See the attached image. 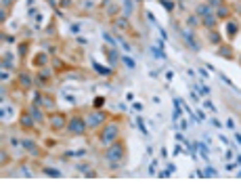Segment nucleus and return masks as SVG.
<instances>
[{
	"label": "nucleus",
	"mask_w": 241,
	"mask_h": 189,
	"mask_svg": "<svg viewBox=\"0 0 241 189\" xmlns=\"http://www.w3.org/2000/svg\"><path fill=\"white\" fill-rule=\"evenodd\" d=\"M105 158L109 160V162H111L113 166H115L117 162H119V160L124 158V145H122V143H115V145H111L109 149H107V153H105Z\"/></svg>",
	"instance_id": "1"
},
{
	"label": "nucleus",
	"mask_w": 241,
	"mask_h": 189,
	"mask_svg": "<svg viewBox=\"0 0 241 189\" xmlns=\"http://www.w3.org/2000/svg\"><path fill=\"white\" fill-rule=\"evenodd\" d=\"M67 128H69V132H73V134H84L86 132V122L82 118H71L69 120V124H67Z\"/></svg>",
	"instance_id": "2"
},
{
	"label": "nucleus",
	"mask_w": 241,
	"mask_h": 189,
	"mask_svg": "<svg viewBox=\"0 0 241 189\" xmlns=\"http://www.w3.org/2000/svg\"><path fill=\"white\" fill-rule=\"evenodd\" d=\"M117 124H109V126H105V130H103V134H101V141L103 143H113L115 141V137H117Z\"/></svg>",
	"instance_id": "3"
},
{
	"label": "nucleus",
	"mask_w": 241,
	"mask_h": 189,
	"mask_svg": "<svg viewBox=\"0 0 241 189\" xmlns=\"http://www.w3.org/2000/svg\"><path fill=\"white\" fill-rule=\"evenodd\" d=\"M185 40H187V42H189V44L193 46V51H199V44L195 42V40H193V36H191L189 32H185Z\"/></svg>",
	"instance_id": "4"
},
{
	"label": "nucleus",
	"mask_w": 241,
	"mask_h": 189,
	"mask_svg": "<svg viewBox=\"0 0 241 189\" xmlns=\"http://www.w3.org/2000/svg\"><path fill=\"white\" fill-rule=\"evenodd\" d=\"M90 118H92V120H88V124H90V126H97V124L103 120V113H92Z\"/></svg>",
	"instance_id": "5"
},
{
	"label": "nucleus",
	"mask_w": 241,
	"mask_h": 189,
	"mask_svg": "<svg viewBox=\"0 0 241 189\" xmlns=\"http://www.w3.org/2000/svg\"><path fill=\"white\" fill-rule=\"evenodd\" d=\"M63 126V118L61 116H55L52 118V128H61Z\"/></svg>",
	"instance_id": "6"
},
{
	"label": "nucleus",
	"mask_w": 241,
	"mask_h": 189,
	"mask_svg": "<svg viewBox=\"0 0 241 189\" xmlns=\"http://www.w3.org/2000/svg\"><path fill=\"white\" fill-rule=\"evenodd\" d=\"M44 172L48 174V177H61V172H59V170H52V168H44Z\"/></svg>",
	"instance_id": "7"
},
{
	"label": "nucleus",
	"mask_w": 241,
	"mask_h": 189,
	"mask_svg": "<svg viewBox=\"0 0 241 189\" xmlns=\"http://www.w3.org/2000/svg\"><path fill=\"white\" fill-rule=\"evenodd\" d=\"M95 70H97L99 74H109V72H111L109 67H107V70H105V67H103V65H99V63H95Z\"/></svg>",
	"instance_id": "8"
},
{
	"label": "nucleus",
	"mask_w": 241,
	"mask_h": 189,
	"mask_svg": "<svg viewBox=\"0 0 241 189\" xmlns=\"http://www.w3.org/2000/svg\"><path fill=\"white\" fill-rule=\"evenodd\" d=\"M23 147H25V149H32V151H36V145L32 143V141H23Z\"/></svg>",
	"instance_id": "9"
},
{
	"label": "nucleus",
	"mask_w": 241,
	"mask_h": 189,
	"mask_svg": "<svg viewBox=\"0 0 241 189\" xmlns=\"http://www.w3.org/2000/svg\"><path fill=\"white\" fill-rule=\"evenodd\" d=\"M122 61H124L126 65H128V67H130V70H132V67H134V61H132V59H130V57H122Z\"/></svg>",
	"instance_id": "10"
},
{
	"label": "nucleus",
	"mask_w": 241,
	"mask_h": 189,
	"mask_svg": "<svg viewBox=\"0 0 241 189\" xmlns=\"http://www.w3.org/2000/svg\"><path fill=\"white\" fill-rule=\"evenodd\" d=\"M199 15L207 17V15H210V9H207V6H199Z\"/></svg>",
	"instance_id": "11"
},
{
	"label": "nucleus",
	"mask_w": 241,
	"mask_h": 189,
	"mask_svg": "<svg viewBox=\"0 0 241 189\" xmlns=\"http://www.w3.org/2000/svg\"><path fill=\"white\" fill-rule=\"evenodd\" d=\"M136 122H138V128H140V132H143V134H147V128H145V124H143V118H138Z\"/></svg>",
	"instance_id": "12"
},
{
	"label": "nucleus",
	"mask_w": 241,
	"mask_h": 189,
	"mask_svg": "<svg viewBox=\"0 0 241 189\" xmlns=\"http://www.w3.org/2000/svg\"><path fill=\"white\" fill-rule=\"evenodd\" d=\"M32 116H34V120L38 122V120H42V113H40L38 109H32Z\"/></svg>",
	"instance_id": "13"
},
{
	"label": "nucleus",
	"mask_w": 241,
	"mask_h": 189,
	"mask_svg": "<svg viewBox=\"0 0 241 189\" xmlns=\"http://www.w3.org/2000/svg\"><path fill=\"white\" fill-rule=\"evenodd\" d=\"M19 80H21V84H23V86H30V82H32V80H30V76H21Z\"/></svg>",
	"instance_id": "14"
},
{
	"label": "nucleus",
	"mask_w": 241,
	"mask_h": 189,
	"mask_svg": "<svg viewBox=\"0 0 241 189\" xmlns=\"http://www.w3.org/2000/svg\"><path fill=\"white\" fill-rule=\"evenodd\" d=\"M203 23H205V25H214V17H212V15L203 17Z\"/></svg>",
	"instance_id": "15"
},
{
	"label": "nucleus",
	"mask_w": 241,
	"mask_h": 189,
	"mask_svg": "<svg viewBox=\"0 0 241 189\" xmlns=\"http://www.w3.org/2000/svg\"><path fill=\"white\" fill-rule=\"evenodd\" d=\"M21 124H23V126H32V122H30V118H28V116H23V118H21Z\"/></svg>",
	"instance_id": "16"
},
{
	"label": "nucleus",
	"mask_w": 241,
	"mask_h": 189,
	"mask_svg": "<svg viewBox=\"0 0 241 189\" xmlns=\"http://www.w3.org/2000/svg\"><path fill=\"white\" fill-rule=\"evenodd\" d=\"M220 55H222V57H224V55L231 57V49H220Z\"/></svg>",
	"instance_id": "17"
},
{
	"label": "nucleus",
	"mask_w": 241,
	"mask_h": 189,
	"mask_svg": "<svg viewBox=\"0 0 241 189\" xmlns=\"http://www.w3.org/2000/svg\"><path fill=\"white\" fill-rule=\"evenodd\" d=\"M229 32H231V36H233V34L237 32V25H235V23H229Z\"/></svg>",
	"instance_id": "18"
},
{
	"label": "nucleus",
	"mask_w": 241,
	"mask_h": 189,
	"mask_svg": "<svg viewBox=\"0 0 241 189\" xmlns=\"http://www.w3.org/2000/svg\"><path fill=\"white\" fill-rule=\"evenodd\" d=\"M103 101H105L103 97H97V99H95V105H97V107H101V105H103Z\"/></svg>",
	"instance_id": "19"
},
{
	"label": "nucleus",
	"mask_w": 241,
	"mask_h": 189,
	"mask_svg": "<svg viewBox=\"0 0 241 189\" xmlns=\"http://www.w3.org/2000/svg\"><path fill=\"white\" fill-rule=\"evenodd\" d=\"M226 13H229L226 9H218V15H220V17H226Z\"/></svg>",
	"instance_id": "20"
},
{
	"label": "nucleus",
	"mask_w": 241,
	"mask_h": 189,
	"mask_svg": "<svg viewBox=\"0 0 241 189\" xmlns=\"http://www.w3.org/2000/svg\"><path fill=\"white\" fill-rule=\"evenodd\" d=\"M235 137H237V141H239V143H241V132H237V134H235Z\"/></svg>",
	"instance_id": "21"
},
{
	"label": "nucleus",
	"mask_w": 241,
	"mask_h": 189,
	"mask_svg": "<svg viewBox=\"0 0 241 189\" xmlns=\"http://www.w3.org/2000/svg\"><path fill=\"white\" fill-rule=\"evenodd\" d=\"M210 2H212V4H218V2H220V0H210Z\"/></svg>",
	"instance_id": "22"
}]
</instances>
